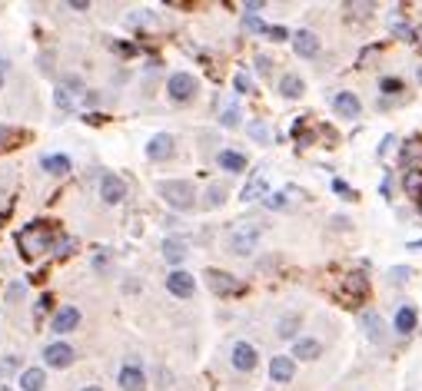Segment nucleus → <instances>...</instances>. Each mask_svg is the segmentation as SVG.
Masks as SVG:
<instances>
[{"label": "nucleus", "instance_id": "obj_1", "mask_svg": "<svg viewBox=\"0 0 422 391\" xmlns=\"http://www.w3.org/2000/svg\"><path fill=\"white\" fill-rule=\"evenodd\" d=\"M20 249H23V256H40L47 245L54 243V229H50V223H34L30 229H23L17 236Z\"/></svg>", "mask_w": 422, "mask_h": 391}, {"label": "nucleus", "instance_id": "obj_2", "mask_svg": "<svg viewBox=\"0 0 422 391\" xmlns=\"http://www.w3.org/2000/svg\"><path fill=\"white\" fill-rule=\"evenodd\" d=\"M160 192H163V199L173 205V209H190L193 199H196V192H193L190 183H183V179H170V183H160Z\"/></svg>", "mask_w": 422, "mask_h": 391}, {"label": "nucleus", "instance_id": "obj_3", "mask_svg": "<svg viewBox=\"0 0 422 391\" xmlns=\"http://www.w3.org/2000/svg\"><path fill=\"white\" fill-rule=\"evenodd\" d=\"M167 93H170L173 103H190L196 96V76L193 74H173L167 80Z\"/></svg>", "mask_w": 422, "mask_h": 391}, {"label": "nucleus", "instance_id": "obj_4", "mask_svg": "<svg viewBox=\"0 0 422 391\" xmlns=\"http://www.w3.org/2000/svg\"><path fill=\"white\" fill-rule=\"evenodd\" d=\"M260 243V225H250V229H240L230 236V252L233 256H250Z\"/></svg>", "mask_w": 422, "mask_h": 391}, {"label": "nucleus", "instance_id": "obj_5", "mask_svg": "<svg viewBox=\"0 0 422 391\" xmlns=\"http://www.w3.org/2000/svg\"><path fill=\"white\" fill-rule=\"evenodd\" d=\"M100 199L110 205L123 203V199H127V183H123L120 176H114V172H107V176L100 179Z\"/></svg>", "mask_w": 422, "mask_h": 391}, {"label": "nucleus", "instance_id": "obj_6", "mask_svg": "<svg viewBox=\"0 0 422 391\" xmlns=\"http://www.w3.org/2000/svg\"><path fill=\"white\" fill-rule=\"evenodd\" d=\"M43 361H47L50 368H70V365H74V348H70L67 342H54V345L43 348Z\"/></svg>", "mask_w": 422, "mask_h": 391}, {"label": "nucleus", "instance_id": "obj_7", "mask_svg": "<svg viewBox=\"0 0 422 391\" xmlns=\"http://www.w3.org/2000/svg\"><path fill=\"white\" fill-rule=\"evenodd\" d=\"M116 381H120V388L123 391H143L147 388V375L140 372V365H134V361H127V365L120 368Z\"/></svg>", "mask_w": 422, "mask_h": 391}, {"label": "nucleus", "instance_id": "obj_8", "mask_svg": "<svg viewBox=\"0 0 422 391\" xmlns=\"http://www.w3.org/2000/svg\"><path fill=\"white\" fill-rule=\"evenodd\" d=\"M256 358L260 355H256V348H253L250 342H236L233 345V368L236 372H253L256 368Z\"/></svg>", "mask_w": 422, "mask_h": 391}, {"label": "nucleus", "instance_id": "obj_9", "mask_svg": "<svg viewBox=\"0 0 422 391\" xmlns=\"http://www.w3.org/2000/svg\"><path fill=\"white\" fill-rule=\"evenodd\" d=\"M333 110L339 113V116H343V120H356V116H359V113H363V103H359V96L356 93H336L333 96Z\"/></svg>", "mask_w": 422, "mask_h": 391}, {"label": "nucleus", "instance_id": "obj_10", "mask_svg": "<svg viewBox=\"0 0 422 391\" xmlns=\"http://www.w3.org/2000/svg\"><path fill=\"white\" fill-rule=\"evenodd\" d=\"M167 289H170L176 298H187V295H193V289H196V279H193L190 272L176 269V272H170V276H167Z\"/></svg>", "mask_w": 422, "mask_h": 391}, {"label": "nucleus", "instance_id": "obj_11", "mask_svg": "<svg viewBox=\"0 0 422 391\" xmlns=\"http://www.w3.org/2000/svg\"><path fill=\"white\" fill-rule=\"evenodd\" d=\"M293 375H296V361H293V355H276V358L269 361V378H273V381L286 385Z\"/></svg>", "mask_w": 422, "mask_h": 391}, {"label": "nucleus", "instance_id": "obj_12", "mask_svg": "<svg viewBox=\"0 0 422 391\" xmlns=\"http://www.w3.org/2000/svg\"><path fill=\"white\" fill-rule=\"evenodd\" d=\"M366 292H369V282H366V276L352 272V276H346V279H343V298H346V302H363Z\"/></svg>", "mask_w": 422, "mask_h": 391}, {"label": "nucleus", "instance_id": "obj_13", "mask_svg": "<svg viewBox=\"0 0 422 391\" xmlns=\"http://www.w3.org/2000/svg\"><path fill=\"white\" fill-rule=\"evenodd\" d=\"M207 279H210V289H213V292H220V295H233V292H243V285L233 279L230 272H216V269H213Z\"/></svg>", "mask_w": 422, "mask_h": 391}, {"label": "nucleus", "instance_id": "obj_14", "mask_svg": "<svg viewBox=\"0 0 422 391\" xmlns=\"http://www.w3.org/2000/svg\"><path fill=\"white\" fill-rule=\"evenodd\" d=\"M80 325V309H74V305H63V309H57V315H54V332H74Z\"/></svg>", "mask_w": 422, "mask_h": 391}, {"label": "nucleus", "instance_id": "obj_15", "mask_svg": "<svg viewBox=\"0 0 422 391\" xmlns=\"http://www.w3.org/2000/svg\"><path fill=\"white\" fill-rule=\"evenodd\" d=\"M293 50L299 56H316L319 54V37H316L313 30H299V34L293 37Z\"/></svg>", "mask_w": 422, "mask_h": 391}, {"label": "nucleus", "instance_id": "obj_16", "mask_svg": "<svg viewBox=\"0 0 422 391\" xmlns=\"http://www.w3.org/2000/svg\"><path fill=\"white\" fill-rule=\"evenodd\" d=\"M147 156H150V159H167V156H173L170 133H156L154 139H150V146H147Z\"/></svg>", "mask_w": 422, "mask_h": 391}, {"label": "nucleus", "instance_id": "obj_17", "mask_svg": "<svg viewBox=\"0 0 422 391\" xmlns=\"http://www.w3.org/2000/svg\"><path fill=\"white\" fill-rule=\"evenodd\" d=\"M319 355H323V345H319L316 338H299V342L293 345V358L313 361V358H319Z\"/></svg>", "mask_w": 422, "mask_h": 391}, {"label": "nucleus", "instance_id": "obj_18", "mask_svg": "<svg viewBox=\"0 0 422 391\" xmlns=\"http://www.w3.org/2000/svg\"><path fill=\"white\" fill-rule=\"evenodd\" d=\"M279 93L286 96V100H299V96L306 93V83H303L296 74H286L283 80H279Z\"/></svg>", "mask_w": 422, "mask_h": 391}, {"label": "nucleus", "instance_id": "obj_19", "mask_svg": "<svg viewBox=\"0 0 422 391\" xmlns=\"http://www.w3.org/2000/svg\"><path fill=\"white\" fill-rule=\"evenodd\" d=\"M363 328H366V335H369V342H383L386 338V325H383V318H379V312H366Z\"/></svg>", "mask_w": 422, "mask_h": 391}, {"label": "nucleus", "instance_id": "obj_20", "mask_svg": "<svg viewBox=\"0 0 422 391\" xmlns=\"http://www.w3.org/2000/svg\"><path fill=\"white\" fill-rule=\"evenodd\" d=\"M403 186H405V196H409V199H422V169L419 166H412L405 172Z\"/></svg>", "mask_w": 422, "mask_h": 391}, {"label": "nucleus", "instance_id": "obj_21", "mask_svg": "<svg viewBox=\"0 0 422 391\" xmlns=\"http://www.w3.org/2000/svg\"><path fill=\"white\" fill-rule=\"evenodd\" d=\"M43 381H47L43 368H27V372L20 375V388L23 391H43Z\"/></svg>", "mask_w": 422, "mask_h": 391}, {"label": "nucleus", "instance_id": "obj_22", "mask_svg": "<svg viewBox=\"0 0 422 391\" xmlns=\"http://www.w3.org/2000/svg\"><path fill=\"white\" fill-rule=\"evenodd\" d=\"M43 169L54 172V176H67L70 172V159L63 153H54V156H43Z\"/></svg>", "mask_w": 422, "mask_h": 391}, {"label": "nucleus", "instance_id": "obj_23", "mask_svg": "<svg viewBox=\"0 0 422 391\" xmlns=\"http://www.w3.org/2000/svg\"><path fill=\"white\" fill-rule=\"evenodd\" d=\"M412 328H416V309H412V305H403V309L396 312V332L409 335Z\"/></svg>", "mask_w": 422, "mask_h": 391}, {"label": "nucleus", "instance_id": "obj_24", "mask_svg": "<svg viewBox=\"0 0 422 391\" xmlns=\"http://www.w3.org/2000/svg\"><path fill=\"white\" fill-rule=\"evenodd\" d=\"M220 166L226 169V172H240V169H246V156H240L233 149H223L220 153Z\"/></svg>", "mask_w": 422, "mask_h": 391}, {"label": "nucleus", "instance_id": "obj_25", "mask_svg": "<svg viewBox=\"0 0 422 391\" xmlns=\"http://www.w3.org/2000/svg\"><path fill=\"white\" fill-rule=\"evenodd\" d=\"M260 196H269V192H266V179H263V176H253L250 183L243 186V203H253V199H260Z\"/></svg>", "mask_w": 422, "mask_h": 391}, {"label": "nucleus", "instance_id": "obj_26", "mask_svg": "<svg viewBox=\"0 0 422 391\" xmlns=\"http://www.w3.org/2000/svg\"><path fill=\"white\" fill-rule=\"evenodd\" d=\"M163 256H167V262H183L187 259V243L167 239V243H163Z\"/></svg>", "mask_w": 422, "mask_h": 391}, {"label": "nucleus", "instance_id": "obj_27", "mask_svg": "<svg viewBox=\"0 0 422 391\" xmlns=\"http://www.w3.org/2000/svg\"><path fill=\"white\" fill-rule=\"evenodd\" d=\"M419 159H422V139H409L403 146V163L412 166V163H419Z\"/></svg>", "mask_w": 422, "mask_h": 391}, {"label": "nucleus", "instance_id": "obj_28", "mask_svg": "<svg viewBox=\"0 0 422 391\" xmlns=\"http://www.w3.org/2000/svg\"><path fill=\"white\" fill-rule=\"evenodd\" d=\"M296 328H299V318H296V315L279 318V335H283V338H293V335H296Z\"/></svg>", "mask_w": 422, "mask_h": 391}, {"label": "nucleus", "instance_id": "obj_29", "mask_svg": "<svg viewBox=\"0 0 422 391\" xmlns=\"http://www.w3.org/2000/svg\"><path fill=\"white\" fill-rule=\"evenodd\" d=\"M220 120H223V126H226V130H236V126H240V110H236V107H226Z\"/></svg>", "mask_w": 422, "mask_h": 391}, {"label": "nucleus", "instance_id": "obj_30", "mask_svg": "<svg viewBox=\"0 0 422 391\" xmlns=\"http://www.w3.org/2000/svg\"><path fill=\"white\" fill-rule=\"evenodd\" d=\"M223 199H226V189H223V186H213L210 192H207V205H210V209H216Z\"/></svg>", "mask_w": 422, "mask_h": 391}, {"label": "nucleus", "instance_id": "obj_31", "mask_svg": "<svg viewBox=\"0 0 422 391\" xmlns=\"http://www.w3.org/2000/svg\"><path fill=\"white\" fill-rule=\"evenodd\" d=\"M379 90H383V93H403V80H396V76H386L383 83H379Z\"/></svg>", "mask_w": 422, "mask_h": 391}, {"label": "nucleus", "instance_id": "obj_32", "mask_svg": "<svg viewBox=\"0 0 422 391\" xmlns=\"http://www.w3.org/2000/svg\"><path fill=\"white\" fill-rule=\"evenodd\" d=\"M392 34L403 37V40H416V30H412L409 23H392Z\"/></svg>", "mask_w": 422, "mask_h": 391}, {"label": "nucleus", "instance_id": "obj_33", "mask_svg": "<svg viewBox=\"0 0 422 391\" xmlns=\"http://www.w3.org/2000/svg\"><path fill=\"white\" fill-rule=\"evenodd\" d=\"M266 209H286V196H283V192H269Z\"/></svg>", "mask_w": 422, "mask_h": 391}, {"label": "nucleus", "instance_id": "obj_34", "mask_svg": "<svg viewBox=\"0 0 422 391\" xmlns=\"http://www.w3.org/2000/svg\"><path fill=\"white\" fill-rule=\"evenodd\" d=\"M233 83H236V93H250V90H253V80L246 74H236V80H233Z\"/></svg>", "mask_w": 422, "mask_h": 391}, {"label": "nucleus", "instance_id": "obj_35", "mask_svg": "<svg viewBox=\"0 0 422 391\" xmlns=\"http://www.w3.org/2000/svg\"><path fill=\"white\" fill-rule=\"evenodd\" d=\"M243 27H246V30H253V34H256V30H266V27H263V20L256 17V14H246V20H243Z\"/></svg>", "mask_w": 422, "mask_h": 391}, {"label": "nucleus", "instance_id": "obj_36", "mask_svg": "<svg viewBox=\"0 0 422 391\" xmlns=\"http://www.w3.org/2000/svg\"><path fill=\"white\" fill-rule=\"evenodd\" d=\"M389 276H392V282H405L409 276H412V269H405V265H396V269H392Z\"/></svg>", "mask_w": 422, "mask_h": 391}, {"label": "nucleus", "instance_id": "obj_37", "mask_svg": "<svg viewBox=\"0 0 422 391\" xmlns=\"http://www.w3.org/2000/svg\"><path fill=\"white\" fill-rule=\"evenodd\" d=\"M20 298H23V285H20V282H14V285L7 289V302H20Z\"/></svg>", "mask_w": 422, "mask_h": 391}, {"label": "nucleus", "instance_id": "obj_38", "mask_svg": "<svg viewBox=\"0 0 422 391\" xmlns=\"http://www.w3.org/2000/svg\"><path fill=\"white\" fill-rule=\"evenodd\" d=\"M269 40H286V27H266Z\"/></svg>", "mask_w": 422, "mask_h": 391}, {"label": "nucleus", "instance_id": "obj_39", "mask_svg": "<svg viewBox=\"0 0 422 391\" xmlns=\"http://www.w3.org/2000/svg\"><path fill=\"white\" fill-rule=\"evenodd\" d=\"M10 139H14V133L7 130V126H0V149H7V146H10Z\"/></svg>", "mask_w": 422, "mask_h": 391}, {"label": "nucleus", "instance_id": "obj_40", "mask_svg": "<svg viewBox=\"0 0 422 391\" xmlns=\"http://www.w3.org/2000/svg\"><path fill=\"white\" fill-rule=\"evenodd\" d=\"M250 133H253V136H256V139H266V136H269L263 123H253V126H250Z\"/></svg>", "mask_w": 422, "mask_h": 391}, {"label": "nucleus", "instance_id": "obj_41", "mask_svg": "<svg viewBox=\"0 0 422 391\" xmlns=\"http://www.w3.org/2000/svg\"><path fill=\"white\" fill-rule=\"evenodd\" d=\"M57 107L60 110H70V96L63 93V90H57Z\"/></svg>", "mask_w": 422, "mask_h": 391}, {"label": "nucleus", "instance_id": "obj_42", "mask_svg": "<svg viewBox=\"0 0 422 391\" xmlns=\"http://www.w3.org/2000/svg\"><path fill=\"white\" fill-rule=\"evenodd\" d=\"M333 189H336V192H339V196H349V199H352V189L346 186V183H339V179H336V183H333Z\"/></svg>", "mask_w": 422, "mask_h": 391}, {"label": "nucleus", "instance_id": "obj_43", "mask_svg": "<svg viewBox=\"0 0 422 391\" xmlns=\"http://www.w3.org/2000/svg\"><path fill=\"white\" fill-rule=\"evenodd\" d=\"M256 67H260V74H269V56H256Z\"/></svg>", "mask_w": 422, "mask_h": 391}, {"label": "nucleus", "instance_id": "obj_44", "mask_svg": "<svg viewBox=\"0 0 422 391\" xmlns=\"http://www.w3.org/2000/svg\"><path fill=\"white\" fill-rule=\"evenodd\" d=\"M83 391H103V388H96V385H87V388H83Z\"/></svg>", "mask_w": 422, "mask_h": 391}, {"label": "nucleus", "instance_id": "obj_45", "mask_svg": "<svg viewBox=\"0 0 422 391\" xmlns=\"http://www.w3.org/2000/svg\"><path fill=\"white\" fill-rule=\"evenodd\" d=\"M409 249H422V239H419V243H412V245H409Z\"/></svg>", "mask_w": 422, "mask_h": 391}, {"label": "nucleus", "instance_id": "obj_46", "mask_svg": "<svg viewBox=\"0 0 422 391\" xmlns=\"http://www.w3.org/2000/svg\"><path fill=\"white\" fill-rule=\"evenodd\" d=\"M0 87H3V63H0Z\"/></svg>", "mask_w": 422, "mask_h": 391}, {"label": "nucleus", "instance_id": "obj_47", "mask_svg": "<svg viewBox=\"0 0 422 391\" xmlns=\"http://www.w3.org/2000/svg\"><path fill=\"white\" fill-rule=\"evenodd\" d=\"M416 76H419V83H422V67H419V74H416Z\"/></svg>", "mask_w": 422, "mask_h": 391}, {"label": "nucleus", "instance_id": "obj_48", "mask_svg": "<svg viewBox=\"0 0 422 391\" xmlns=\"http://www.w3.org/2000/svg\"><path fill=\"white\" fill-rule=\"evenodd\" d=\"M0 391H7V388H0Z\"/></svg>", "mask_w": 422, "mask_h": 391}]
</instances>
